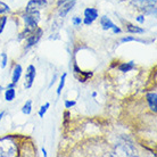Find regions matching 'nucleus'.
Returning <instances> with one entry per match:
<instances>
[{
  "instance_id": "nucleus-1",
  "label": "nucleus",
  "mask_w": 157,
  "mask_h": 157,
  "mask_svg": "<svg viewBox=\"0 0 157 157\" xmlns=\"http://www.w3.org/2000/svg\"><path fill=\"white\" fill-rule=\"evenodd\" d=\"M16 145L12 138L5 137L0 139V156H15Z\"/></svg>"
},
{
  "instance_id": "nucleus-2",
  "label": "nucleus",
  "mask_w": 157,
  "mask_h": 157,
  "mask_svg": "<svg viewBox=\"0 0 157 157\" xmlns=\"http://www.w3.org/2000/svg\"><path fill=\"white\" fill-rule=\"evenodd\" d=\"M41 36H42V30L40 28H36L32 33H30L26 38V49H30L31 47H33L34 44L39 42V40L41 39Z\"/></svg>"
},
{
  "instance_id": "nucleus-3",
  "label": "nucleus",
  "mask_w": 157,
  "mask_h": 157,
  "mask_svg": "<svg viewBox=\"0 0 157 157\" xmlns=\"http://www.w3.org/2000/svg\"><path fill=\"white\" fill-rule=\"evenodd\" d=\"M46 7H47V0H30L25 8V12H40Z\"/></svg>"
},
{
  "instance_id": "nucleus-4",
  "label": "nucleus",
  "mask_w": 157,
  "mask_h": 157,
  "mask_svg": "<svg viewBox=\"0 0 157 157\" xmlns=\"http://www.w3.org/2000/svg\"><path fill=\"white\" fill-rule=\"evenodd\" d=\"M97 18H98V10L96 8H86L84 10V18L82 20V23L89 26Z\"/></svg>"
},
{
  "instance_id": "nucleus-5",
  "label": "nucleus",
  "mask_w": 157,
  "mask_h": 157,
  "mask_svg": "<svg viewBox=\"0 0 157 157\" xmlns=\"http://www.w3.org/2000/svg\"><path fill=\"white\" fill-rule=\"evenodd\" d=\"M36 70L33 65H30L26 70V74H25V82H24V88L25 89H30L33 86V82L36 80Z\"/></svg>"
},
{
  "instance_id": "nucleus-6",
  "label": "nucleus",
  "mask_w": 157,
  "mask_h": 157,
  "mask_svg": "<svg viewBox=\"0 0 157 157\" xmlns=\"http://www.w3.org/2000/svg\"><path fill=\"white\" fill-rule=\"evenodd\" d=\"M146 98H147L149 108L153 110L154 113H156L157 112V94L155 91H154V92H149V94H147Z\"/></svg>"
},
{
  "instance_id": "nucleus-7",
  "label": "nucleus",
  "mask_w": 157,
  "mask_h": 157,
  "mask_svg": "<svg viewBox=\"0 0 157 157\" xmlns=\"http://www.w3.org/2000/svg\"><path fill=\"white\" fill-rule=\"evenodd\" d=\"M100 25H101V29L105 30V31H108V30H112V29L115 26V24L112 22L109 17L107 16H102L100 18Z\"/></svg>"
},
{
  "instance_id": "nucleus-8",
  "label": "nucleus",
  "mask_w": 157,
  "mask_h": 157,
  "mask_svg": "<svg viewBox=\"0 0 157 157\" xmlns=\"http://www.w3.org/2000/svg\"><path fill=\"white\" fill-rule=\"evenodd\" d=\"M22 72H23V68L21 66L20 64H17L14 68V71H13V78H12V82L17 84L18 81H20L21 76H22Z\"/></svg>"
},
{
  "instance_id": "nucleus-9",
  "label": "nucleus",
  "mask_w": 157,
  "mask_h": 157,
  "mask_svg": "<svg viewBox=\"0 0 157 157\" xmlns=\"http://www.w3.org/2000/svg\"><path fill=\"white\" fill-rule=\"evenodd\" d=\"M125 30H126V32L132 33V34H142V33H145V30H144V29L139 28V26H136V25H132V24H128Z\"/></svg>"
},
{
  "instance_id": "nucleus-10",
  "label": "nucleus",
  "mask_w": 157,
  "mask_h": 157,
  "mask_svg": "<svg viewBox=\"0 0 157 157\" xmlns=\"http://www.w3.org/2000/svg\"><path fill=\"white\" fill-rule=\"evenodd\" d=\"M16 97V90L14 88H7L5 91V100L6 101H13Z\"/></svg>"
},
{
  "instance_id": "nucleus-11",
  "label": "nucleus",
  "mask_w": 157,
  "mask_h": 157,
  "mask_svg": "<svg viewBox=\"0 0 157 157\" xmlns=\"http://www.w3.org/2000/svg\"><path fill=\"white\" fill-rule=\"evenodd\" d=\"M134 67H136V64L133 62H129V63H122L120 66H118V70L123 73H126V72L132 71Z\"/></svg>"
},
{
  "instance_id": "nucleus-12",
  "label": "nucleus",
  "mask_w": 157,
  "mask_h": 157,
  "mask_svg": "<svg viewBox=\"0 0 157 157\" xmlns=\"http://www.w3.org/2000/svg\"><path fill=\"white\" fill-rule=\"evenodd\" d=\"M145 15H156V6L155 5H147L140 8Z\"/></svg>"
},
{
  "instance_id": "nucleus-13",
  "label": "nucleus",
  "mask_w": 157,
  "mask_h": 157,
  "mask_svg": "<svg viewBox=\"0 0 157 157\" xmlns=\"http://www.w3.org/2000/svg\"><path fill=\"white\" fill-rule=\"evenodd\" d=\"M132 4L137 7L141 8L144 6H147V5H155L156 4V0H131Z\"/></svg>"
},
{
  "instance_id": "nucleus-14",
  "label": "nucleus",
  "mask_w": 157,
  "mask_h": 157,
  "mask_svg": "<svg viewBox=\"0 0 157 157\" xmlns=\"http://www.w3.org/2000/svg\"><path fill=\"white\" fill-rule=\"evenodd\" d=\"M66 76L67 74L66 73H64L63 75H62V78H60V80H59V84H58V88H57V96H60V94H62V91H63L64 89V86H65V81H66Z\"/></svg>"
},
{
  "instance_id": "nucleus-15",
  "label": "nucleus",
  "mask_w": 157,
  "mask_h": 157,
  "mask_svg": "<svg viewBox=\"0 0 157 157\" xmlns=\"http://www.w3.org/2000/svg\"><path fill=\"white\" fill-rule=\"evenodd\" d=\"M32 112V101L28 100V101L24 104V106L22 107V113L25 115H30Z\"/></svg>"
},
{
  "instance_id": "nucleus-16",
  "label": "nucleus",
  "mask_w": 157,
  "mask_h": 157,
  "mask_svg": "<svg viewBox=\"0 0 157 157\" xmlns=\"http://www.w3.org/2000/svg\"><path fill=\"white\" fill-rule=\"evenodd\" d=\"M10 12V8L7 4H5L4 1H0V15H4Z\"/></svg>"
},
{
  "instance_id": "nucleus-17",
  "label": "nucleus",
  "mask_w": 157,
  "mask_h": 157,
  "mask_svg": "<svg viewBox=\"0 0 157 157\" xmlns=\"http://www.w3.org/2000/svg\"><path fill=\"white\" fill-rule=\"evenodd\" d=\"M49 107H50V104H49V102H46L44 105H42V106H41V108H40V110H39V116H40V117H41V118L44 117V114L47 113V110H48V108H49Z\"/></svg>"
},
{
  "instance_id": "nucleus-18",
  "label": "nucleus",
  "mask_w": 157,
  "mask_h": 157,
  "mask_svg": "<svg viewBox=\"0 0 157 157\" xmlns=\"http://www.w3.org/2000/svg\"><path fill=\"white\" fill-rule=\"evenodd\" d=\"M131 41H137V42H145L144 40L141 39H137L134 36H125V38H122L121 42L122 43H125V42H131Z\"/></svg>"
},
{
  "instance_id": "nucleus-19",
  "label": "nucleus",
  "mask_w": 157,
  "mask_h": 157,
  "mask_svg": "<svg viewBox=\"0 0 157 157\" xmlns=\"http://www.w3.org/2000/svg\"><path fill=\"white\" fill-rule=\"evenodd\" d=\"M6 23H7V16H1V17H0V34L4 31L5 26H6Z\"/></svg>"
},
{
  "instance_id": "nucleus-20",
  "label": "nucleus",
  "mask_w": 157,
  "mask_h": 157,
  "mask_svg": "<svg viewBox=\"0 0 157 157\" xmlns=\"http://www.w3.org/2000/svg\"><path fill=\"white\" fill-rule=\"evenodd\" d=\"M7 64H8V56L7 54L2 52L1 54V68H5V67L7 66Z\"/></svg>"
},
{
  "instance_id": "nucleus-21",
  "label": "nucleus",
  "mask_w": 157,
  "mask_h": 157,
  "mask_svg": "<svg viewBox=\"0 0 157 157\" xmlns=\"http://www.w3.org/2000/svg\"><path fill=\"white\" fill-rule=\"evenodd\" d=\"M75 105H76V101H75V100H65V102H64V106H65V108H67V109L74 107Z\"/></svg>"
},
{
  "instance_id": "nucleus-22",
  "label": "nucleus",
  "mask_w": 157,
  "mask_h": 157,
  "mask_svg": "<svg viewBox=\"0 0 157 157\" xmlns=\"http://www.w3.org/2000/svg\"><path fill=\"white\" fill-rule=\"evenodd\" d=\"M72 23H73V25L74 26H78V25H81L82 24V18L81 17H73V20H72Z\"/></svg>"
},
{
  "instance_id": "nucleus-23",
  "label": "nucleus",
  "mask_w": 157,
  "mask_h": 157,
  "mask_svg": "<svg viewBox=\"0 0 157 157\" xmlns=\"http://www.w3.org/2000/svg\"><path fill=\"white\" fill-rule=\"evenodd\" d=\"M136 20H137V22H138V23L144 24V23H145V16H144V15L138 16V17H137V18H136Z\"/></svg>"
},
{
  "instance_id": "nucleus-24",
  "label": "nucleus",
  "mask_w": 157,
  "mask_h": 157,
  "mask_svg": "<svg viewBox=\"0 0 157 157\" xmlns=\"http://www.w3.org/2000/svg\"><path fill=\"white\" fill-rule=\"evenodd\" d=\"M112 31H113V33H115V34H117V33H121V29L118 28V26H116V25H115L114 28L112 29Z\"/></svg>"
},
{
  "instance_id": "nucleus-25",
  "label": "nucleus",
  "mask_w": 157,
  "mask_h": 157,
  "mask_svg": "<svg viewBox=\"0 0 157 157\" xmlns=\"http://www.w3.org/2000/svg\"><path fill=\"white\" fill-rule=\"evenodd\" d=\"M56 78H57V75H54V78H52V80H51L50 84H49V88H51V86H52V84L56 82Z\"/></svg>"
},
{
  "instance_id": "nucleus-26",
  "label": "nucleus",
  "mask_w": 157,
  "mask_h": 157,
  "mask_svg": "<svg viewBox=\"0 0 157 157\" xmlns=\"http://www.w3.org/2000/svg\"><path fill=\"white\" fill-rule=\"evenodd\" d=\"M42 155H43L44 157H46V156L48 155V154H47V150L44 149V148H42Z\"/></svg>"
},
{
  "instance_id": "nucleus-27",
  "label": "nucleus",
  "mask_w": 157,
  "mask_h": 157,
  "mask_svg": "<svg viewBox=\"0 0 157 157\" xmlns=\"http://www.w3.org/2000/svg\"><path fill=\"white\" fill-rule=\"evenodd\" d=\"M4 115H5V112H1V113H0V122H1V120L4 117Z\"/></svg>"
},
{
  "instance_id": "nucleus-28",
  "label": "nucleus",
  "mask_w": 157,
  "mask_h": 157,
  "mask_svg": "<svg viewBox=\"0 0 157 157\" xmlns=\"http://www.w3.org/2000/svg\"><path fill=\"white\" fill-rule=\"evenodd\" d=\"M92 97H97V92H92Z\"/></svg>"
},
{
  "instance_id": "nucleus-29",
  "label": "nucleus",
  "mask_w": 157,
  "mask_h": 157,
  "mask_svg": "<svg viewBox=\"0 0 157 157\" xmlns=\"http://www.w3.org/2000/svg\"><path fill=\"white\" fill-rule=\"evenodd\" d=\"M1 90H2V86H0V91H1Z\"/></svg>"
}]
</instances>
